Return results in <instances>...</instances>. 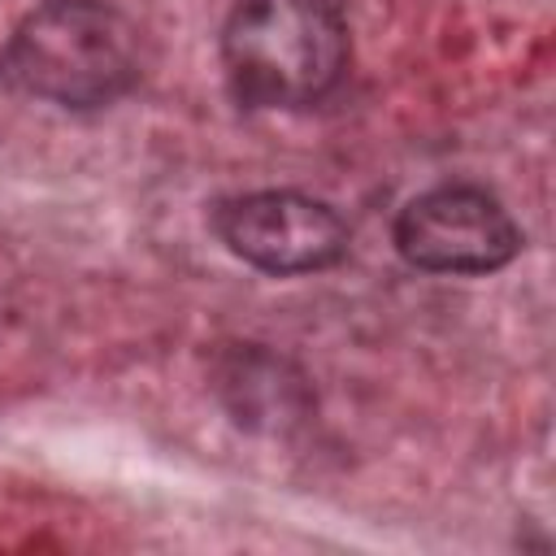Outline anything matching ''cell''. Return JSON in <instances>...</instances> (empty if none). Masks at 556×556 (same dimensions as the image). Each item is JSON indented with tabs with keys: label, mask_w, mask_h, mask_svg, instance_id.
I'll return each mask as SVG.
<instances>
[{
	"label": "cell",
	"mask_w": 556,
	"mask_h": 556,
	"mask_svg": "<svg viewBox=\"0 0 556 556\" xmlns=\"http://www.w3.org/2000/svg\"><path fill=\"white\" fill-rule=\"evenodd\" d=\"M4 78L61 109H100L139 78L135 26L100 0H48L22 17L0 56Z\"/></svg>",
	"instance_id": "1"
},
{
	"label": "cell",
	"mask_w": 556,
	"mask_h": 556,
	"mask_svg": "<svg viewBox=\"0 0 556 556\" xmlns=\"http://www.w3.org/2000/svg\"><path fill=\"white\" fill-rule=\"evenodd\" d=\"M230 91L252 109L321 100L348 70V26L330 0H239L222 30Z\"/></svg>",
	"instance_id": "2"
},
{
	"label": "cell",
	"mask_w": 556,
	"mask_h": 556,
	"mask_svg": "<svg viewBox=\"0 0 556 556\" xmlns=\"http://www.w3.org/2000/svg\"><path fill=\"white\" fill-rule=\"evenodd\" d=\"M395 248L426 274H491L521 252V230L491 191L447 182L404 204Z\"/></svg>",
	"instance_id": "3"
},
{
	"label": "cell",
	"mask_w": 556,
	"mask_h": 556,
	"mask_svg": "<svg viewBox=\"0 0 556 556\" xmlns=\"http://www.w3.org/2000/svg\"><path fill=\"white\" fill-rule=\"evenodd\" d=\"M213 226L222 243L265 274H317L343 261L348 226L343 217L300 191H248L217 204Z\"/></svg>",
	"instance_id": "4"
}]
</instances>
